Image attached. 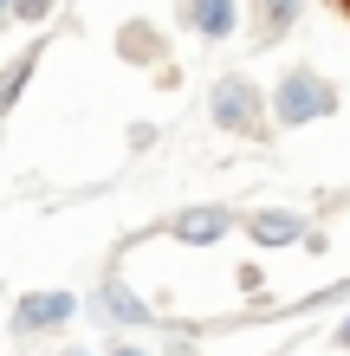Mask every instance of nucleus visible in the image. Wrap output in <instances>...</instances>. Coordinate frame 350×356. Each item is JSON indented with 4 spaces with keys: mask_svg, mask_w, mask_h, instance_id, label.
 Listing matches in <instances>:
<instances>
[{
    "mask_svg": "<svg viewBox=\"0 0 350 356\" xmlns=\"http://www.w3.org/2000/svg\"><path fill=\"white\" fill-rule=\"evenodd\" d=\"M273 117L279 123H318V117H337V91L331 78H318L312 65H292L273 91Z\"/></svg>",
    "mask_w": 350,
    "mask_h": 356,
    "instance_id": "f257e3e1",
    "label": "nucleus"
},
{
    "mask_svg": "<svg viewBox=\"0 0 350 356\" xmlns=\"http://www.w3.org/2000/svg\"><path fill=\"white\" fill-rule=\"evenodd\" d=\"M208 117L221 123V130H234V136H260L266 130V97H260V85L246 72H228L208 91Z\"/></svg>",
    "mask_w": 350,
    "mask_h": 356,
    "instance_id": "f03ea898",
    "label": "nucleus"
},
{
    "mask_svg": "<svg viewBox=\"0 0 350 356\" xmlns=\"http://www.w3.org/2000/svg\"><path fill=\"white\" fill-rule=\"evenodd\" d=\"M72 318H78L72 291H26V298L13 305V330H19V337H46V330L72 324Z\"/></svg>",
    "mask_w": 350,
    "mask_h": 356,
    "instance_id": "7ed1b4c3",
    "label": "nucleus"
},
{
    "mask_svg": "<svg viewBox=\"0 0 350 356\" xmlns=\"http://www.w3.org/2000/svg\"><path fill=\"white\" fill-rule=\"evenodd\" d=\"M182 26L201 33L208 46H221V39L240 33V7H234V0H182Z\"/></svg>",
    "mask_w": 350,
    "mask_h": 356,
    "instance_id": "20e7f679",
    "label": "nucleus"
},
{
    "mask_svg": "<svg viewBox=\"0 0 350 356\" xmlns=\"http://www.w3.org/2000/svg\"><path fill=\"white\" fill-rule=\"evenodd\" d=\"M91 311H97L104 324H150V305H143L136 291L117 279V272H104V279H97V291H91Z\"/></svg>",
    "mask_w": 350,
    "mask_h": 356,
    "instance_id": "39448f33",
    "label": "nucleus"
},
{
    "mask_svg": "<svg viewBox=\"0 0 350 356\" xmlns=\"http://www.w3.org/2000/svg\"><path fill=\"white\" fill-rule=\"evenodd\" d=\"M246 234H253V246H299V240H312V227H305V214H292V207H260V214L246 220Z\"/></svg>",
    "mask_w": 350,
    "mask_h": 356,
    "instance_id": "423d86ee",
    "label": "nucleus"
},
{
    "mask_svg": "<svg viewBox=\"0 0 350 356\" xmlns=\"http://www.w3.org/2000/svg\"><path fill=\"white\" fill-rule=\"evenodd\" d=\"M299 13H305V0H253V39L260 46H279L299 26Z\"/></svg>",
    "mask_w": 350,
    "mask_h": 356,
    "instance_id": "0eeeda50",
    "label": "nucleus"
},
{
    "mask_svg": "<svg viewBox=\"0 0 350 356\" xmlns=\"http://www.w3.org/2000/svg\"><path fill=\"white\" fill-rule=\"evenodd\" d=\"M228 227H234L228 207H189V214H175V240H189V246H214Z\"/></svg>",
    "mask_w": 350,
    "mask_h": 356,
    "instance_id": "6e6552de",
    "label": "nucleus"
},
{
    "mask_svg": "<svg viewBox=\"0 0 350 356\" xmlns=\"http://www.w3.org/2000/svg\"><path fill=\"white\" fill-rule=\"evenodd\" d=\"M117 52H123V58H150V52L162 58V39H156L150 26H143V19H130V26L117 33Z\"/></svg>",
    "mask_w": 350,
    "mask_h": 356,
    "instance_id": "1a4fd4ad",
    "label": "nucleus"
},
{
    "mask_svg": "<svg viewBox=\"0 0 350 356\" xmlns=\"http://www.w3.org/2000/svg\"><path fill=\"white\" fill-rule=\"evenodd\" d=\"M33 65H39V52H26V58H19V65L7 72V85H0V104H7V111L19 104V91H26V78H33Z\"/></svg>",
    "mask_w": 350,
    "mask_h": 356,
    "instance_id": "9d476101",
    "label": "nucleus"
},
{
    "mask_svg": "<svg viewBox=\"0 0 350 356\" xmlns=\"http://www.w3.org/2000/svg\"><path fill=\"white\" fill-rule=\"evenodd\" d=\"M0 7H7V13L19 19V26H39V19L52 13V0H0Z\"/></svg>",
    "mask_w": 350,
    "mask_h": 356,
    "instance_id": "9b49d317",
    "label": "nucleus"
},
{
    "mask_svg": "<svg viewBox=\"0 0 350 356\" xmlns=\"http://www.w3.org/2000/svg\"><path fill=\"white\" fill-rule=\"evenodd\" d=\"M104 356H143V350H136V343H117V350H104Z\"/></svg>",
    "mask_w": 350,
    "mask_h": 356,
    "instance_id": "f8f14e48",
    "label": "nucleus"
},
{
    "mask_svg": "<svg viewBox=\"0 0 350 356\" xmlns=\"http://www.w3.org/2000/svg\"><path fill=\"white\" fill-rule=\"evenodd\" d=\"M337 343H344V350H350V318H344V324H337Z\"/></svg>",
    "mask_w": 350,
    "mask_h": 356,
    "instance_id": "ddd939ff",
    "label": "nucleus"
},
{
    "mask_svg": "<svg viewBox=\"0 0 350 356\" xmlns=\"http://www.w3.org/2000/svg\"><path fill=\"white\" fill-rule=\"evenodd\" d=\"M65 356H91V350H65Z\"/></svg>",
    "mask_w": 350,
    "mask_h": 356,
    "instance_id": "4468645a",
    "label": "nucleus"
},
{
    "mask_svg": "<svg viewBox=\"0 0 350 356\" xmlns=\"http://www.w3.org/2000/svg\"><path fill=\"white\" fill-rule=\"evenodd\" d=\"M344 7H350V0H344Z\"/></svg>",
    "mask_w": 350,
    "mask_h": 356,
    "instance_id": "2eb2a0df",
    "label": "nucleus"
}]
</instances>
